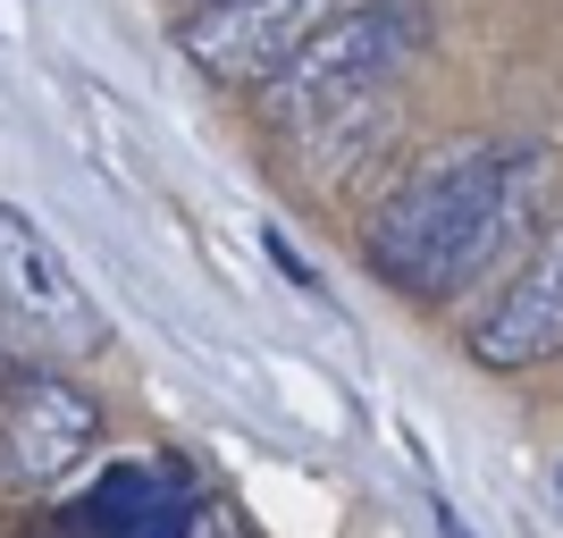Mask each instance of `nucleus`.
<instances>
[{
    "instance_id": "obj_7",
    "label": "nucleus",
    "mask_w": 563,
    "mask_h": 538,
    "mask_svg": "<svg viewBox=\"0 0 563 538\" xmlns=\"http://www.w3.org/2000/svg\"><path fill=\"white\" fill-rule=\"evenodd\" d=\"M261 244H269V261H278V270H286V278H295V286H311V295H320V278H311V270H303V253H295V244H286L278 228L261 235Z\"/></svg>"
},
{
    "instance_id": "obj_12",
    "label": "nucleus",
    "mask_w": 563,
    "mask_h": 538,
    "mask_svg": "<svg viewBox=\"0 0 563 538\" xmlns=\"http://www.w3.org/2000/svg\"><path fill=\"white\" fill-rule=\"evenodd\" d=\"M43 538H59V530H43Z\"/></svg>"
},
{
    "instance_id": "obj_10",
    "label": "nucleus",
    "mask_w": 563,
    "mask_h": 538,
    "mask_svg": "<svg viewBox=\"0 0 563 538\" xmlns=\"http://www.w3.org/2000/svg\"><path fill=\"white\" fill-rule=\"evenodd\" d=\"M0 378H9V353H0Z\"/></svg>"
},
{
    "instance_id": "obj_3",
    "label": "nucleus",
    "mask_w": 563,
    "mask_h": 538,
    "mask_svg": "<svg viewBox=\"0 0 563 538\" xmlns=\"http://www.w3.org/2000/svg\"><path fill=\"white\" fill-rule=\"evenodd\" d=\"M93 438H101V413L68 371L18 362V371L0 378V496L59 488V480L85 463Z\"/></svg>"
},
{
    "instance_id": "obj_11",
    "label": "nucleus",
    "mask_w": 563,
    "mask_h": 538,
    "mask_svg": "<svg viewBox=\"0 0 563 538\" xmlns=\"http://www.w3.org/2000/svg\"><path fill=\"white\" fill-rule=\"evenodd\" d=\"M555 496H563V471H555Z\"/></svg>"
},
{
    "instance_id": "obj_9",
    "label": "nucleus",
    "mask_w": 563,
    "mask_h": 538,
    "mask_svg": "<svg viewBox=\"0 0 563 538\" xmlns=\"http://www.w3.org/2000/svg\"><path fill=\"white\" fill-rule=\"evenodd\" d=\"M194 9H211V0H186V18H194Z\"/></svg>"
},
{
    "instance_id": "obj_2",
    "label": "nucleus",
    "mask_w": 563,
    "mask_h": 538,
    "mask_svg": "<svg viewBox=\"0 0 563 538\" xmlns=\"http://www.w3.org/2000/svg\"><path fill=\"white\" fill-rule=\"evenodd\" d=\"M421 51H429V0H353L261 85V110L278 118L286 135H320L336 118L387 101V85Z\"/></svg>"
},
{
    "instance_id": "obj_4",
    "label": "nucleus",
    "mask_w": 563,
    "mask_h": 538,
    "mask_svg": "<svg viewBox=\"0 0 563 538\" xmlns=\"http://www.w3.org/2000/svg\"><path fill=\"white\" fill-rule=\"evenodd\" d=\"M329 18H336V0H211V9H194L177 25V43H186V59L202 76L261 94Z\"/></svg>"
},
{
    "instance_id": "obj_5",
    "label": "nucleus",
    "mask_w": 563,
    "mask_h": 538,
    "mask_svg": "<svg viewBox=\"0 0 563 538\" xmlns=\"http://www.w3.org/2000/svg\"><path fill=\"white\" fill-rule=\"evenodd\" d=\"M0 320L34 328L51 345H93L101 337V311H93V295L76 286L68 253L25 211H9V202H0Z\"/></svg>"
},
{
    "instance_id": "obj_8",
    "label": "nucleus",
    "mask_w": 563,
    "mask_h": 538,
    "mask_svg": "<svg viewBox=\"0 0 563 538\" xmlns=\"http://www.w3.org/2000/svg\"><path fill=\"white\" fill-rule=\"evenodd\" d=\"M429 521H438V538H471V530H463V514H454L446 496H429Z\"/></svg>"
},
{
    "instance_id": "obj_1",
    "label": "nucleus",
    "mask_w": 563,
    "mask_h": 538,
    "mask_svg": "<svg viewBox=\"0 0 563 538\" xmlns=\"http://www.w3.org/2000/svg\"><path fill=\"white\" fill-rule=\"evenodd\" d=\"M555 194H563V152L530 135H446L396 177V194L378 202L362 261L378 286L396 295H429L454 304L471 286L530 261L547 228H555Z\"/></svg>"
},
{
    "instance_id": "obj_6",
    "label": "nucleus",
    "mask_w": 563,
    "mask_h": 538,
    "mask_svg": "<svg viewBox=\"0 0 563 538\" xmlns=\"http://www.w3.org/2000/svg\"><path fill=\"white\" fill-rule=\"evenodd\" d=\"M547 353H563V219L530 244V261L505 278V295L471 320V362L479 371H530Z\"/></svg>"
}]
</instances>
